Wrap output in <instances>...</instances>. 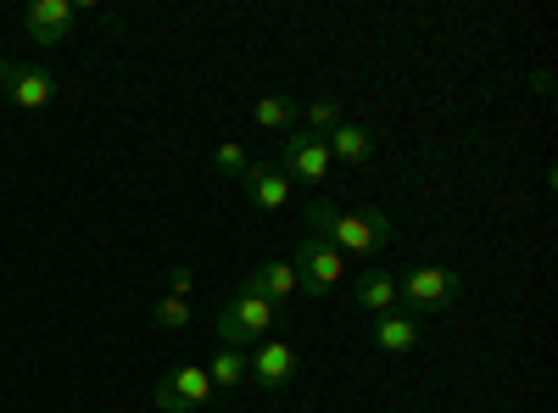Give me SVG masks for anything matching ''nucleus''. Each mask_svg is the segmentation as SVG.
Masks as SVG:
<instances>
[{
    "label": "nucleus",
    "instance_id": "f257e3e1",
    "mask_svg": "<svg viewBox=\"0 0 558 413\" xmlns=\"http://www.w3.org/2000/svg\"><path fill=\"white\" fill-rule=\"evenodd\" d=\"M302 235L324 241V246H336L341 257H375L386 241H391V218L386 207H363V212H341L330 202H307L302 207Z\"/></svg>",
    "mask_w": 558,
    "mask_h": 413
},
{
    "label": "nucleus",
    "instance_id": "f03ea898",
    "mask_svg": "<svg viewBox=\"0 0 558 413\" xmlns=\"http://www.w3.org/2000/svg\"><path fill=\"white\" fill-rule=\"evenodd\" d=\"M213 325H218V341L223 347H257L274 325H279V307L274 302H263V296H252V291H235L218 313H213Z\"/></svg>",
    "mask_w": 558,
    "mask_h": 413
},
{
    "label": "nucleus",
    "instance_id": "7ed1b4c3",
    "mask_svg": "<svg viewBox=\"0 0 558 413\" xmlns=\"http://www.w3.org/2000/svg\"><path fill=\"white\" fill-rule=\"evenodd\" d=\"M463 291V274L447 263H418L397 280V302H408V313H447Z\"/></svg>",
    "mask_w": 558,
    "mask_h": 413
},
{
    "label": "nucleus",
    "instance_id": "20e7f679",
    "mask_svg": "<svg viewBox=\"0 0 558 413\" xmlns=\"http://www.w3.org/2000/svg\"><path fill=\"white\" fill-rule=\"evenodd\" d=\"M291 268H296V291H302V296H330V291L341 286V274H347V257H341L336 246L302 235Z\"/></svg>",
    "mask_w": 558,
    "mask_h": 413
},
{
    "label": "nucleus",
    "instance_id": "39448f33",
    "mask_svg": "<svg viewBox=\"0 0 558 413\" xmlns=\"http://www.w3.org/2000/svg\"><path fill=\"white\" fill-rule=\"evenodd\" d=\"M207 397H213L207 363H173V369L151 386V402L162 413H196V408H207Z\"/></svg>",
    "mask_w": 558,
    "mask_h": 413
},
{
    "label": "nucleus",
    "instance_id": "423d86ee",
    "mask_svg": "<svg viewBox=\"0 0 558 413\" xmlns=\"http://www.w3.org/2000/svg\"><path fill=\"white\" fill-rule=\"evenodd\" d=\"M286 179H302V185H324L330 179V146L318 141V134H307V129H291L286 134V146H279V162H274Z\"/></svg>",
    "mask_w": 558,
    "mask_h": 413
},
{
    "label": "nucleus",
    "instance_id": "0eeeda50",
    "mask_svg": "<svg viewBox=\"0 0 558 413\" xmlns=\"http://www.w3.org/2000/svg\"><path fill=\"white\" fill-rule=\"evenodd\" d=\"M0 89H7V101L17 112H39V107H51V96H57V73L39 68V62H12V73H7Z\"/></svg>",
    "mask_w": 558,
    "mask_h": 413
},
{
    "label": "nucleus",
    "instance_id": "6e6552de",
    "mask_svg": "<svg viewBox=\"0 0 558 413\" xmlns=\"http://www.w3.org/2000/svg\"><path fill=\"white\" fill-rule=\"evenodd\" d=\"M73 23H78V12L68 0H34V7H23V28H28L34 45H68Z\"/></svg>",
    "mask_w": 558,
    "mask_h": 413
},
{
    "label": "nucleus",
    "instance_id": "1a4fd4ad",
    "mask_svg": "<svg viewBox=\"0 0 558 413\" xmlns=\"http://www.w3.org/2000/svg\"><path fill=\"white\" fill-rule=\"evenodd\" d=\"M296 375V347L291 341H257V357H246V380L263 391H286Z\"/></svg>",
    "mask_w": 558,
    "mask_h": 413
},
{
    "label": "nucleus",
    "instance_id": "9d476101",
    "mask_svg": "<svg viewBox=\"0 0 558 413\" xmlns=\"http://www.w3.org/2000/svg\"><path fill=\"white\" fill-rule=\"evenodd\" d=\"M241 185H246V202H252L257 212H286V207H291V179L279 173L274 162H246Z\"/></svg>",
    "mask_w": 558,
    "mask_h": 413
},
{
    "label": "nucleus",
    "instance_id": "9b49d317",
    "mask_svg": "<svg viewBox=\"0 0 558 413\" xmlns=\"http://www.w3.org/2000/svg\"><path fill=\"white\" fill-rule=\"evenodd\" d=\"M235 291H252V296H263V302H291L296 296V268L291 263H257V268H246L241 274V286Z\"/></svg>",
    "mask_w": 558,
    "mask_h": 413
},
{
    "label": "nucleus",
    "instance_id": "f8f14e48",
    "mask_svg": "<svg viewBox=\"0 0 558 413\" xmlns=\"http://www.w3.org/2000/svg\"><path fill=\"white\" fill-rule=\"evenodd\" d=\"M324 146H330V162H347V168L375 162V134H368L363 123H352V118H341L330 134H324Z\"/></svg>",
    "mask_w": 558,
    "mask_h": 413
},
{
    "label": "nucleus",
    "instance_id": "ddd939ff",
    "mask_svg": "<svg viewBox=\"0 0 558 413\" xmlns=\"http://www.w3.org/2000/svg\"><path fill=\"white\" fill-rule=\"evenodd\" d=\"M368 336H375V347L380 352H391V357H408L413 347H418V318L413 313H375V325H368Z\"/></svg>",
    "mask_w": 558,
    "mask_h": 413
},
{
    "label": "nucleus",
    "instance_id": "4468645a",
    "mask_svg": "<svg viewBox=\"0 0 558 413\" xmlns=\"http://www.w3.org/2000/svg\"><path fill=\"white\" fill-rule=\"evenodd\" d=\"M352 302L363 313H391L397 307V274L391 268H363L357 286H352Z\"/></svg>",
    "mask_w": 558,
    "mask_h": 413
},
{
    "label": "nucleus",
    "instance_id": "2eb2a0df",
    "mask_svg": "<svg viewBox=\"0 0 558 413\" xmlns=\"http://www.w3.org/2000/svg\"><path fill=\"white\" fill-rule=\"evenodd\" d=\"M252 118H257V129L291 134V129L302 123V107H296L291 96H257V101H252Z\"/></svg>",
    "mask_w": 558,
    "mask_h": 413
},
{
    "label": "nucleus",
    "instance_id": "dca6fc26",
    "mask_svg": "<svg viewBox=\"0 0 558 413\" xmlns=\"http://www.w3.org/2000/svg\"><path fill=\"white\" fill-rule=\"evenodd\" d=\"M207 380H213L218 391L246 386V352H241V347H218V352H213V363H207Z\"/></svg>",
    "mask_w": 558,
    "mask_h": 413
},
{
    "label": "nucleus",
    "instance_id": "f3484780",
    "mask_svg": "<svg viewBox=\"0 0 558 413\" xmlns=\"http://www.w3.org/2000/svg\"><path fill=\"white\" fill-rule=\"evenodd\" d=\"M336 123H341V107H336L330 96H318V101L302 107V123H296V129H307V134H318V141H324V134H330Z\"/></svg>",
    "mask_w": 558,
    "mask_h": 413
},
{
    "label": "nucleus",
    "instance_id": "a211bd4d",
    "mask_svg": "<svg viewBox=\"0 0 558 413\" xmlns=\"http://www.w3.org/2000/svg\"><path fill=\"white\" fill-rule=\"evenodd\" d=\"M151 325L157 330H184V325H191V302H184V296H157Z\"/></svg>",
    "mask_w": 558,
    "mask_h": 413
},
{
    "label": "nucleus",
    "instance_id": "6ab92c4d",
    "mask_svg": "<svg viewBox=\"0 0 558 413\" xmlns=\"http://www.w3.org/2000/svg\"><path fill=\"white\" fill-rule=\"evenodd\" d=\"M246 162H252V157H246L235 141H223V146L213 151V168H218V173H235V179H241V173H246Z\"/></svg>",
    "mask_w": 558,
    "mask_h": 413
},
{
    "label": "nucleus",
    "instance_id": "aec40b11",
    "mask_svg": "<svg viewBox=\"0 0 558 413\" xmlns=\"http://www.w3.org/2000/svg\"><path fill=\"white\" fill-rule=\"evenodd\" d=\"M191 286H196L191 268H168V296H191Z\"/></svg>",
    "mask_w": 558,
    "mask_h": 413
},
{
    "label": "nucleus",
    "instance_id": "412c9836",
    "mask_svg": "<svg viewBox=\"0 0 558 413\" xmlns=\"http://www.w3.org/2000/svg\"><path fill=\"white\" fill-rule=\"evenodd\" d=\"M7 73H12V62H7V57H0V84H7Z\"/></svg>",
    "mask_w": 558,
    "mask_h": 413
}]
</instances>
